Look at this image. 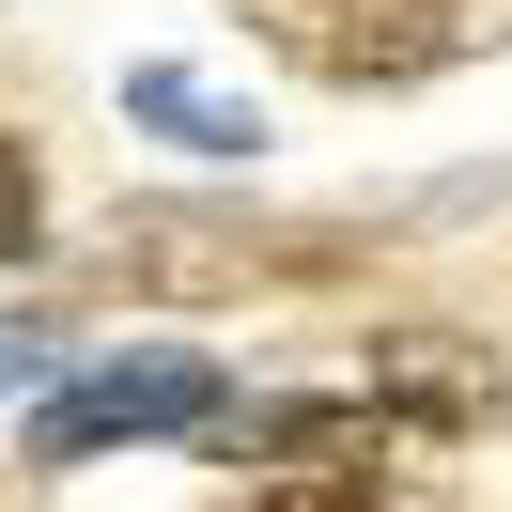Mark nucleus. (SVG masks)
Segmentation results:
<instances>
[{"instance_id": "f257e3e1", "label": "nucleus", "mask_w": 512, "mask_h": 512, "mask_svg": "<svg viewBox=\"0 0 512 512\" xmlns=\"http://www.w3.org/2000/svg\"><path fill=\"white\" fill-rule=\"evenodd\" d=\"M233 373L202 342H140V357H78L63 388H32V466H94V450H156V435H218Z\"/></svg>"}, {"instance_id": "f03ea898", "label": "nucleus", "mask_w": 512, "mask_h": 512, "mask_svg": "<svg viewBox=\"0 0 512 512\" xmlns=\"http://www.w3.org/2000/svg\"><path fill=\"white\" fill-rule=\"evenodd\" d=\"M109 249H125V280H156V295H249V280H280V264H295L280 233L218 218V202H125Z\"/></svg>"}, {"instance_id": "7ed1b4c3", "label": "nucleus", "mask_w": 512, "mask_h": 512, "mask_svg": "<svg viewBox=\"0 0 512 512\" xmlns=\"http://www.w3.org/2000/svg\"><path fill=\"white\" fill-rule=\"evenodd\" d=\"M373 419H497V357L466 326H388L373 342Z\"/></svg>"}, {"instance_id": "20e7f679", "label": "nucleus", "mask_w": 512, "mask_h": 512, "mask_svg": "<svg viewBox=\"0 0 512 512\" xmlns=\"http://www.w3.org/2000/svg\"><path fill=\"white\" fill-rule=\"evenodd\" d=\"M311 63L357 78V94H373V78H435L450 63V16H435V0H326V16H311Z\"/></svg>"}, {"instance_id": "39448f33", "label": "nucleus", "mask_w": 512, "mask_h": 512, "mask_svg": "<svg viewBox=\"0 0 512 512\" xmlns=\"http://www.w3.org/2000/svg\"><path fill=\"white\" fill-rule=\"evenodd\" d=\"M125 125L187 140V156H249V140H264V109L233 94V78H202V63H125Z\"/></svg>"}, {"instance_id": "423d86ee", "label": "nucleus", "mask_w": 512, "mask_h": 512, "mask_svg": "<svg viewBox=\"0 0 512 512\" xmlns=\"http://www.w3.org/2000/svg\"><path fill=\"white\" fill-rule=\"evenodd\" d=\"M249 512H373V466H280Z\"/></svg>"}, {"instance_id": "0eeeda50", "label": "nucleus", "mask_w": 512, "mask_h": 512, "mask_svg": "<svg viewBox=\"0 0 512 512\" xmlns=\"http://www.w3.org/2000/svg\"><path fill=\"white\" fill-rule=\"evenodd\" d=\"M63 373V311H0V388H47Z\"/></svg>"}, {"instance_id": "6e6552de", "label": "nucleus", "mask_w": 512, "mask_h": 512, "mask_svg": "<svg viewBox=\"0 0 512 512\" xmlns=\"http://www.w3.org/2000/svg\"><path fill=\"white\" fill-rule=\"evenodd\" d=\"M32 233H47V187H32V156L0 140V264H32Z\"/></svg>"}, {"instance_id": "1a4fd4ad", "label": "nucleus", "mask_w": 512, "mask_h": 512, "mask_svg": "<svg viewBox=\"0 0 512 512\" xmlns=\"http://www.w3.org/2000/svg\"><path fill=\"white\" fill-rule=\"evenodd\" d=\"M295 16H326V0H295Z\"/></svg>"}]
</instances>
